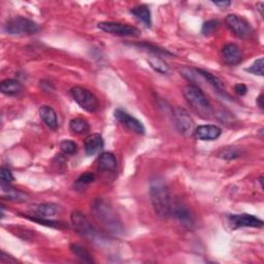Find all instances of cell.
Wrapping results in <instances>:
<instances>
[{"instance_id":"cb8c5ba5","label":"cell","mask_w":264,"mask_h":264,"mask_svg":"<svg viewBox=\"0 0 264 264\" xmlns=\"http://www.w3.org/2000/svg\"><path fill=\"white\" fill-rule=\"evenodd\" d=\"M70 250L73 252L74 255H76L77 258H79L82 262L85 263H93V259L90 255V253L82 246H80L79 244H73L70 246Z\"/></svg>"},{"instance_id":"d4e9b609","label":"cell","mask_w":264,"mask_h":264,"mask_svg":"<svg viewBox=\"0 0 264 264\" xmlns=\"http://www.w3.org/2000/svg\"><path fill=\"white\" fill-rule=\"evenodd\" d=\"M149 63L151 65V67L157 71V73L159 74H162V75H167L170 73V67L167 66V64L157 55L151 57L149 59Z\"/></svg>"},{"instance_id":"7a4b0ae2","label":"cell","mask_w":264,"mask_h":264,"mask_svg":"<svg viewBox=\"0 0 264 264\" xmlns=\"http://www.w3.org/2000/svg\"><path fill=\"white\" fill-rule=\"evenodd\" d=\"M92 213L95 219L105 229L110 230V232H113L115 234L122 232L123 226L118 214L102 199H97L94 201L92 205Z\"/></svg>"},{"instance_id":"1f68e13d","label":"cell","mask_w":264,"mask_h":264,"mask_svg":"<svg viewBox=\"0 0 264 264\" xmlns=\"http://www.w3.org/2000/svg\"><path fill=\"white\" fill-rule=\"evenodd\" d=\"M94 179H95V177H94L93 174L85 173L84 175H82V176L78 179L77 183H78L79 185H87V184L92 183V182L94 181Z\"/></svg>"},{"instance_id":"d6a6232c","label":"cell","mask_w":264,"mask_h":264,"mask_svg":"<svg viewBox=\"0 0 264 264\" xmlns=\"http://www.w3.org/2000/svg\"><path fill=\"white\" fill-rule=\"evenodd\" d=\"M234 90L239 95H245L247 93V91H248V88H247V86H245L243 84H237V85H235Z\"/></svg>"},{"instance_id":"2e32d148","label":"cell","mask_w":264,"mask_h":264,"mask_svg":"<svg viewBox=\"0 0 264 264\" xmlns=\"http://www.w3.org/2000/svg\"><path fill=\"white\" fill-rule=\"evenodd\" d=\"M33 217L50 219L57 215L59 212V206L53 203H42L34 205L31 209Z\"/></svg>"},{"instance_id":"83f0119b","label":"cell","mask_w":264,"mask_h":264,"mask_svg":"<svg viewBox=\"0 0 264 264\" xmlns=\"http://www.w3.org/2000/svg\"><path fill=\"white\" fill-rule=\"evenodd\" d=\"M28 219H30L31 221H34V222H37L38 224H42V225H45V226H50V227H56V228H65V225H63L62 223L60 222H57V221H52V220H49V219H44V218H38V217H29Z\"/></svg>"},{"instance_id":"8fae6325","label":"cell","mask_w":264,"mask_h":264,"mask_svg":"<svg viewBox=\"0 0 264 264\" xmlns=\"http://www.w3.org/2000/svg\"><path fill=\"white\" fill-rule=\"evenodd\" d=\"M115 118L117 121L127 127L129 130L137 133V134H145L146 129L143 127L142 123L128 113L122 111V110H116L115 111Z\"/></svg>"},{"instance_id":"7402d4cb","label":"cell","mask_w":264,"mask_h":264,"mask_svg":"<svg viewBox=\"0 0 264 264\" xmlns=\"http://www.w3.org/2000/svg\"><path fill=\"white\" fill-rule=\"evenodd\" d=\"M69 129L71 132L77 134H84L89 131V124L85 119L76 118L73 119L69 123Z\"/></svg>"},{"instance_id":"5bb4252c","label":"cell","mask_w":264,"mask_h":264,"mask_svg":"<svg viewBox=\"0 0 264 264\" xmlns=\"http://www.w3.org/2000/svg\"><path fill=\"white\" fill-rule=\"evenodd\" d=\"M194 134L200 140H215L220 137L222 130L216 125H201L195 128Z\"/></svg>"},{"instance_id":"9c48e42d","label":"cell","mask_w":264,"mask_h":264,"mask_svg":"<svg viewBox=\"0 0 264 264\" xmlns=\"http://www.w3.org/2000/svg\"><path fill=\"white\" fill-rule=\"evenodd\" d=\"M97 27L103 32L117 36H138L140 33L137 28L131 25L116 22H100Z\"/></svg>"},{"instance_id":"8992f818","label":"cell","mask_w":264,"mask_h":264,"mask_svg":"<svg viewBox=\"0 0 264 264\" xmlns=\"http://www.w3.org/2000/svg\"><path fill=\"white\" fill-rule=\"evenodd\" d=\"M70 219L75 230L82 236L92 239V241H94V239L98 236L97 230L93 227V225L90 223V221L87 219V217L83 213L79 210H74L71 213Z\"/></svg>"},{"instance_id":"5b68a950","label":"cell","mask_w":264,"mask_h":264,"mask_svg":"<svg viewBox=\"0 0 264 264\" xmlns=\"http://www.w3.org/2000/svg\"><path fill=\"white\" fill-rule=\"evenodd\" d=\"M70 93L75 101L86 112L95 113L99 110V101L90 90L76 86L71 88Z\"/></svg>"},{"instance_id":"d6986e66","label":"cell","mask_w":264,"mask_h":264,"mask_svg":"<svg viewBox=\"0 0 264 264\" xmlns=\"http://www.w3.org/2000/svg\"><path fill=\"white\" fill-rule=\"evenodd\" d=\"M2 196L13 201H27V195L20 190L13 188L11 185L2 184Z\"/></svg>"},{"instance_id":"484cf974","label":"cell","mask_w":264,"mask_h":264,"mask_svg":"<svg viewBox=\"0 0 264 264\" xmlns=\"http://www.w3.org/2000/svg\"><path fill=\"white\" fill-rule=\"evenodd\" d=\"M219 157L225 160H233L238 157H241V150L236 148H224L220 151Z\"/></svg>"},{"instance_id":"52a82bcc","label":"cell","mask_w":264,"mask_h":264,"mask_svg":"<svg viewBox=\"0 0 264 264\" xmlns=\"http://www.w3.org/2000/svg\"><path fill=\"white\" fill-rule=\"evenodd\" d=\"M174 121L178 131L184 136L189 137L194 134V121L185 109L178 107L174 110Z\"/></svg>"},{"instance_id":"4fadbf2b","label":"cell","mask_w":264,"mask_h":264,"mask_svg":"<svg viewBox=\"0 0 264 264\" xmlns=\"http://www.w3.org/2000/svg\"><path fill=\"white\" fill-rule=\"evenodd\" d=\"M222 56L228 65H237L243 60L242 50L234 43H227L223 46Z\"/></svg>"},{"instance_id":"f546056e","label":"cell","mask_w":264,"mask_h":264,"mask_svg":"<svg viewBox=\"0 0 264 264\" xmlns=\"http://www.w3.org/2000/svg\"><path fill=\"white\" fill-rule=\"evenodd\" d=\"M219 25V22L218 21H215V20H212V21H207L206 23L203 24V26H202V34L204 36H208L210 35L212 33H214V31L217 29Z\"/></svg>"},{"instance_id":"6da1fadb","label":"cell","mask_w":264,"mask_h":264,"mask_svg":"<svg viewBox=\"0 0 264 264\" xmlns=\"http://www.w3.org/2000/svg\"><path fill=\"white\" fill-rule=\"evenodd\" d=\"M149 192L155 213L160 218H170L172 216L174 201L165 181L158 177L151 180Z\"/></svg>"},{"instance_id":"4dcf8cb0","label":"cell","mask_w":264,"mask_h":264,"mask_svg":"<svg viewBox=\"0 0 264 264\" xmlns=\"http://www.w3.org/2000/svg\"><path fill=\"white\" fill-rule=\"evenodd\" d=\"M15 178L8 167H3L2 171H0V181L4 185H11L12 182H14Z\"/></svg>"},{"instance_id":"ac0fdd59","label":"cell","mask_w":264,"mask_h":264,"mask_svg":"<svg viewBox=\"0 0 264 264\" xmlns=\"http://www.w3.org/2000/svg\"><path fill=\"white\" fill-rule=\"evenodd\" d=\"M98 169L104 172H114L117 169V159L113 153L103 152L97 159Z\"/></svg>"},{"instance_id":"e575fe53","label":"cell","mask_w":264,"mask_h":264,"mask_svg":"<svg viewBox=\"0 0 264 264\" xmlns=\"http://www.w3.org/2000/svg\"><path fill=\"white\" fill-rule=\"evenodd\" d=\"M257 104H258V107H259L261 110L263 109V94H262V93L258 96V98H257Z\"/></svg>"},{"instance_id":"30bf717a","label":"cell","mask_w":264,"mask_h":264,"mask_svg":"<svg viewBox=\"0 0 264 264\" xmlns=\"http://www.w3.org/2000/svg\"><path fill=\"white\" fill-rule=\"evenodd\" d=\"M229 223L233 229L241 228V227H254V228L263 227V221L250 214L232 215L229 217Z\"/></svg>"},{"instance_id":"44dd1931","label":"cell","mask_w":264,"mask_h":264,"mask_svg":"<svg viewBox=\"0 0 264 264\" xmlns=\"http://www.w3.org/2000/svg\"><path fill=\"white\" fill-rule=\"evenodd\" d=\"M0 91L3 94L8 95V96H15L21 93L22 91V85L19 81L16 80H5L3 81L2 85H0Z\"/></svg>"},{"instance_id":"277c9868","label":"cell","mask_w":264,"mask_h":264,"mask_svg":"<svg viewBox=\"0 0 264 264\" xmlns=\"http://www.w3.org/2000/svg\"><path fill=\"white\" fill-rule=\"evenodd\" d=\"M5 31L10 35H31L39 30L37 24L29 19L23 17H15L10 19L4 27Z\"/></svg>"},{"instance_id":"9a60e30c","label":"cell","mask_w":264,"mask_h":264,"mask_svg":"<svg viewBox=\"0 0 264 264\" xmlns=\"http://www.w3.org/2000/svg\"><path fill=\"white\" fill-rule=\"evenodd\" d=\"M103 147H104L103 138L98 133L91 134L85 139V151L89 156L99 153L100 151H102Z\"/></svg>"},{"instance_id":"ffe728a7","label":"cell","mask_w":264,"mask_h":264,"mask_svg":"<svg viewBox=\"0 0 264 264\" xmlns=\"http://www.w3.org/2000/svg\"><path fill=\"white\" fill-rule=\"evenodd\" d=\"M131 14L135 16L141 23L145 24L146 27H151V11L147 6H137L131 10Z\"/></svg>"},{"instance_id":"4316f807","label":"cell","mask_w":264,"mask_h":264,"mask_svg":"<svg viewBox=\"0 0 264 264\" xmlns=\"http://www.w3.org/2000/svg\"><path fill=\"white\" fill-rule=\"evenodd\" d=\"M60 149L63 154L65 155H73L77 152V145L76 142L69 139H65L61 141L60 143Z\"/></svg>"},{"instance_id":"836d02e7","label":"cell","mask_w":264,"mask_h":264,"mask_svg":"<svg viewBox=\"0 0 264 264\" xmlns=\"http://www.w3.org/2000/svg\"><path fill=\"white\" fill-rule=\"evenodd\" d=\"M213 4H214L215 6L225 9V8H227V7H229V6L231 5V2H214Z\"/></svg>"},{"instance_id":"f1b7e54d","label":"cell","mask_w":264,"mask_h":264,"mask_svg":"<svg viewBox=\"0 0 264 264\" xmlns=\"http://www.w3.org/2000/svg\"><path fill=\"white\" fill-rule=\"evenodd\" d=\"M263 65H264L263 58H259L258 60H256L253 63V65L250 68H247L246 70L248 71V73H251L253 75H257V76L262 77L264 75V73H263Z\"/></svg>"},{"instance_id":"e0dca14e","label":"cell","mask_w":264,"mask_h":264,"mask_svg":"<svg viewBox=\"0 0 264 264\" xmlns=\"http://www.w3.org/2000/svg\"><path fill=\"white\" fill-rule=\"evenodd\" d=\"M39 116L41 118L44 124L51 128V129H56L58 127V119H57V114L54 111L53 108L49 105H42L39 109Z\"/></svg>"},{"instance_id":"7c38bea8","label":"cell","mask_w":264,"mask_h":264,"mask_svg":"<svg viewBox=\"0 0 264 264\" xmlns=\"http://www.w3.org/2000/svg\"><path fill=\"white\" fill-rule=\"evenodd\" d=\"M172 215L181 222L186 227H192L194 225V218L193 215L191 214L190 209L186 204H184L182 201H174L173 203V209Z\"/></svg>"},{"instance_id":"603a6c76","label":"cell","mask_w":264,"mask_h":264,"mask_svg":"<svg viewBox=\"0 0 264 264\" xmlns=\"http://www.w3.org/2000/svg\"><path fill=\"white\" fill-rule=\"evenodd\" d=\"M194 70L196 71V73H197L199 76L203 77L214 88H216V89L219 90V91H221V90L224 89V85H223L222 81H221L220 79H218L216 76L212 75L210 73H208V71L203 70V69H200V68H196V69H194Z\"/></svg>"},{"instance_id":"3957f363","label":"cell","mask_w":264,"mask_h":264,"mask_svg":"<svg viewBox=\"0 0 264 264\" xmlns=\"http://www.w3.org/2000/svg\"><path fill=\"white\" fill-rule=\"evenodd\" d=\"M183 94L187 102L193 111L202 119H210L213 108L201 89L195 85H188L183 89Z\"/></svg>"},{"instance_id":"ba28073f","label":"cell","mask_w":264,"mask_h":264,"mask_svg":"<svg viewBox=\"0 0 264 264\" xmlns=\"http://www.w3.org/2000/svg\"><path fill=\"white\" fill-rule=\"evenodd\" d=\"M225 24L238 38L247 39L253 33V29L249 22L237 15H228L225 18Z\"/></svg>"}]
</instances>
